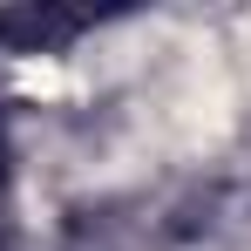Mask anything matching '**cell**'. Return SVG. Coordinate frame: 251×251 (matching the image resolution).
<instances>
[{
  "label": "cell",
  "instance_id": "1",
  "mask_svg": "<svg viewBox=\"0 0 251 251\" xmlns=\"http://www.w3.org/2000/svg\"><path fill=\"white\" fill-rule=\"evenodd\" d=\"M82 27H88V14H7V21H0V34H7V41H21L27 54L75 41Z\"/></svg>",
  "mask_w": 251,
  "mask_h": 251
},
{
  "label": "cell",
  "instance_id": "2",
  "mask_svg": "<svg viewBox=\"0 0 251 251\" xmlns=\"http://www.w3.org/2000/svg\"><path fill=\"white\" fill-rule=\"evenodd\" d=\"M0 163H7V150H0Z\"/></svg>",
  "mask_w": 251,
  "mask_h": 251
}]
</instances>
